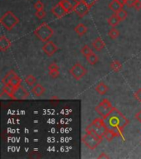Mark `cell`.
Here are the masks:
<instances>
[{"instance_id":"obj_10","label":"cell","mask_w":141,"mask_h":159,"mask_svg":"<svg viewBox=\"0 0 141 159\" xmlns=\"http://www.w3.org/2000/svg\"><path fill=\"white\" fill-rule=\"evenodd\" d=\"M51 12L55 17H58V18H61V17H63L68 13L66 10H65V8L63 7L61 2H58L55 6L52 7Z\"/></svg>"},{"instance_id":"obj_1","label":"cell","mask_w":141,"mask_h":159,"mask_svg":"<svg viewBox=\"0 0 141 159\" xmlns=\"http://www.w3.org/2000/svg\"><path fill=\"white\" fill-rule=\"evenodd\" d=\"M104 123L107 129L116 132L118 137H121L123 140H125L123 129L128 125L130 121L127 118H126V116H124L121 111H119L118 109L114 107L108 116L104 119Z\"/></svg>"},{"instance_id":"obj_4","label":"cell","mask_w":141,"mask_h":159,"mask_svg":"<svg viewBox=\"0 0 141 159\" xmlns=\"http://www.w3.org/2000/svg\"><path fill=\"white\" fill-rule=\"evenodd\" d=\"M113 108L114 107L112 106V104L108 99H103L97 106L95 107V111L99 115H101L103 119H106L111 113V110L113 109Z\"/></svg>"},{"instance_id":"obj_23","label":"cell","mask_w":141,"mask_h":159,"mask_svg":"<svg viewBox=\"0 0 141 159\" xmlns=\"http://www.w3.org/2000/svg\"><path fill=\"white\" fill-rule=\"evenodd\" d=\"M92 124H93L94 126L97 127V128H106L103 118H96V119L92 121Z\"/></svg>"},{"instance_id":"obj_8","label":"cell","mask_w":141,"mask_h":159,"mask_svg":"<svg viewBox=\"0 0 141 159\" xmlns=\"http://www.w3.org/2000/svg\"><path fill=\"white\" fill-rule=\"evenodd\" d=\"M30 95L29 92L25 89L24 87L20 84L19 86L15 88L13 95H12V99L14 100H18V99H26L28 98Z\"/></svg>"},{"instance_id":"obj_27","label":"cell","mask_w":141,"mask_h":159,"mask_svg":"<svg viewBox=\"0 0 141 159\" xmlns=\"http://www.w3.org/2000/svg\"><path fill=\"white\" fill-rule=\"evenodd\" d=\"M116 15H117V17H119V19L121 20V21H123V20H125L127 17V16H128V12H126V10H124L123 8L121 10H120L118 12H116Z\"/></svg>"},{"instance_id":"obj_9","label":"cell","mask_w":141,"mask_h":159,"mask_svg":"<svg viewBox=\"0 0 141 159\" xmlns=\"http://www.w3.org/2000/svg\"><path fill=\"white\" fill-rule=\"evenodd\" d=\"M42 51L48 57H52L58 51V47L51 41H48V42H46L43 45Z\"/></svg>"},{"instance_id":"obj_29","label":"cell","mask_w":141,"mask_h":159,"mask_svg":"<svg viewBox=\"0 0 141 159\" xmlns=\"http://www.w3.org/2000/svg\"><path fill=\"white\" fill-rule=\"evenodd\" d=\"M92 52V50L90 49V47H89L88 46H87V45L83 46V48L81 49V53L85 57H87L88 56H89V55L91 54Z\"/></svg>"},{"instance_id":"obj_14","label":"cell","mask_w":141,"mask_h":159,"mask_svg":"<svg viewBox=\"0 0 141 159\" xmlns=\"http://www.w3.org/2000/svg\"><path fill=\"white\" fill-rule=\"evenodd\" d=\"M92 46H93L94 49L100 52V51H101L105 47V43H104V42L102 41L101 37H97L92 42Z\"/></svg>"},{"instance_id":"obj_18","label":"cell","mask_w":141,"mask_h":159,"mask_svg":"<svg viewBox=\"0 0 141 159\" xmlns=\"http://www.w3.org/2000/svg\"><path fill=\"white\" fill-rule=\"evenodd\" d=\"M15 88L10 85L9 84H4V86L2 88V91L3 94H6L7 96H9L11 99H12V95H13V92H14Z\"/></svg>"},{"instance_id":"obj_6","label":"cell","mask_w":141,"mask_h":159,"mask_svg":"<svg viewBox=\"0 0 141 159\" xmlns=\"http://www.w3.org/2000/svg\"><path fill=\"white\" fill-rule=\"evenodd\" d=\"M69 73L77 80H79L87 74V70L85 67L80 63H76L69 70Z\"/></svg>"},{"instance_id":"obj_7","label":"cell","mask_w":141,"mask_h":159,"mask_svg":"<svg viewBox=\"0 0 141 159\" xmlns=\"http://www.w3.org/2000/svg\"><path fill=\"white\" fill-rule=\"evenodd\" d=\"M89 10H90V7L82 0L79 1L76 6L74 7V12H76V14L79 17H83L84 16H86L88 13Z\"/></svg>"},{"instance_id":"obj_20","label":"cell","mask_w":141,"mask_h":159,"mask_svg":"<svg viewBox=\"0 0 141 159\" xmlns=\"http://www.w3.org/2000/svg\"><path fill=\"white\" fill-rule=\"evenodd\" d=\"M120 22H121V20L119 19V17H117V15L116 14L111 15V17H109L108 19H107V22H108V24L112 27H115L116 26H117Z\"/></svg>"},{"instance_id":"obj_3","label":"cell","mask_w":141,"mask_h":159,"mask_svg":"<svg viewBox=\"0 0 141 159\" xmlns=\"http://www.w3.org/2000/svg\"><path fill=\"white\" fill-rule=\"evenodd\" d=\"M0 22L4 27L5 29L7 30V31H11L12 29H13V27L16 25L18 24L19 19L15 16L13 12H11V11H7L1 17Z\"/></svg>"},{"instance_id":"obj_15","label":"cell","mask_w":141,"mask_h":159,"mask_svg":"<svg viewBox=\"0 0 141 159\" xmlns=\"http://www.w3.org/2000/svg\"><path fill=\"white\" fill-rule=\"evenodd\" d=\"M17 75V74H16V72L14 71V70H9L8 72H7V74L5 75L4 77L2 79V83L3 84H9V82L11 81V80L13 78V77H15Z\"/></svg>"},{"instance_id":"obj_36","label":"cell","mask_w":141,"mask_h":159,"mask_svg":"<svg viewBox=\"0 0 141 159\" xmlns=\"http://www.w3.org/2000/svg\"><path fill=\"white\" fill-rule=\"evenodd\" d=\"M48 69H49V70H59V66L55 62H52L51 64L48 66Z\"/></svg>"},{"instance_id":"obj_34","label":"cell","mask_w":141,"mask_h":159,"mask_svg":"<svg viewBox=\"0 0 141 159\" xmlns=\"http://www.w3.org/2000/svg\"><path fill=\"white\" fill-rule=\"evenodd\" d=\"M137 1H139V0H126L125 1V4L129 7H134Z\"/></svg>"},{"instance_id":"obj_38","label":"cell","mask_w":141,"mask_h":159,"mask_svg":"<svg viewBox=\"0 0 141 159\" xmlns=\"http://www.w3.org/2000/svg\"><path fill=\"white\" fill-rule=\"evenodd\" d=\"M135 119L137 121L141 123V110H139V111L136 113L135 115Z\"/></svg>"},{"instance_id":"obj_12","label":"cell","mask_w":141,"mask_h":159,"mask_svg":"<svg viewBox=\"0 0 141 159\" xmlns=\"http://www.w3.org/2000/svg\"><path fill=\"white\" fill-rule=\"evenodd\" d=\"M123 3L120 2L119 0H112L110 3H109V8L114 12L115 13L118 12L120 10L122 9L123 7Z\"/></svg>"},{"instance_id":"obj_5","label":"cell","mask_w":141,"mask_h":159,"mask_svg":"<svg viewBox=\"0 0 141 159\" xmlns=\"http://www.w3.org/2000/svg\"><path fill=\"white\" fill-rule=\"evenodd\" d=\"M82 140H83V143H84V145L87 148H88L89 149H92V150L96 149V147L102 142L101 139H97L96 137H95L90 133H88V132L83 136Z\"/></svg>"},{"instance_id":"obj_32","label":"cell","mask_w":141,"mask_h":159,"mask_svg":"<svg viewBox=\"0 0 141 159\" xmlns=\"http://www.w3.org/2000/svg\"><path fill=\"white\" fill-rule=\"evenodd\" d=\"M34 7L36 9V11H40V10H43L44 9V4L41 1H37L36 3L34 4Z\"/></svg>"},{"instance_id":"obj_35","label":"cell","mask_w":141,"mask_h":159,"mask_svg":"<svg viewBox=\"0 0 141 159\" xmlns=\"http://www.w3.org/2000/svg\"><path fill=\"white\" fill-rule=\"evenodd\" d=\"M82 1H83V2H85V3H86V4L90 7V8H91V7H92L95 3H96L97 0H82Z\"/></svg>"},{"instance_id":"obj_21","label":"cell","mask_w":141,"mask_h":159,"mask_svg":"<svg viewBox=\"0 0 141 159\" xmlns=\"http://www.w3.org/2000/svg\"><path fill=\"white\" fill-rule=\"evenodd\" d=\"M86 59L89 64L92 65V66H94L95 64H96V62L98 61V57L94 52H92L91 54L86 57Z\"/></svg>"},{"instance_id":"obj_17","label":"cell","mask_w":141,"mask_h":159,"mask_svg":"<svg viewBox=\"0 0 141 159\" xmlns=\"http://www.w3.org/2000/svg\"><path fill=\"white\" fill-rule=\"evenodd\" d=\"M96 91L99 94H101V95H103L106 93V92L108 91V86L105 84L103 82H100L96 86Z\"/></svg>"},{"instance_id":"obj_37","label":"cell","mask_w":141,"mask_h":159,"mask_svg":"<svg viewBox=\"0 0 141 159\" xmlns=\"http://www.w3.org/2000/svg\"><path fill=\"white\" fill-rule=\"evenodd\" d=\"M134 7H135V8L137 10V11H139V10H141V1L140 0H139V1H137V2H136V3L135 4Z\"/></svg>"},{"instance_id":"obj_39","label":"cell","mask_w":141,"mask_h":159,"mask_svg":"<svg viewBox=\"0 0 141 159\" xmlns=\"http://www.w3.org/2000/svg\"><path fill=\"white\" fill-rule=\"evenodd\" d=\"M66 1L68 2H69V4L71 5V6L73 7H75L77 3H78V2H79V1H77V0H66Z\"/></svg>"},{"instance_id":"obj_41","label":"cell","mask_w":141,"mask_h":159,"mask_svg":"<svg viewBox=\"0 0 141 159\" xmlns=\"http://www.w3.org/2000/svg\"><path fill=\"white\" fill-rule=\"evenodd\" d=\"M119 1H120V2H122L123 4H125V1H126V0H119Z\"/></svg>"},{"instance_id":"obj_28","label":"cell","mask_w":141,"mask_h":159,"mask_svg":"<svg viewBox=\"0 0 141 159\" xmlns=\"http://www.w3.org/2000/svg\"><path fill=\"white\" fill-rule=\"evenodd\" d=\"M60 2H61L62 5H63V7L65 8V10H66L68 13H69V12H71L74 11V7H72L71 5L69 4V2H67L66 0H61Z\"/></svg>"},{"instance_id":"obj_16","label":"cell","mask_w":141,"mask_h":159,"mask_svg":"<svg viewBox=\"0 0 141 159\" xmlns=\"http://www.w3.org/2000/svg\"><path fill=\"white\" fill-rule=\"evenodd\" d=\"M74 31L79 36H83L88 31V27H86V25H84L83 23H79L74 27Z\"/></svg>"},{"instance_id":"obj_31","label":"cell","mask_w":141,"mask_h":159,"mask_svg":"<svg viewBox=\"0 0 141 159\" xmlns=\"http://www.w3.org/2000/svg\"><path fill=\"white\" fill-rule=\"evenodd\" d=\"M35 15L36 16L37 18H39V19H42V18H44V17H45L46 12H45V11L44 9L40 10V11H36V12L35 13Z\"/></svg>"},{"instance_id":"obj_11","label":"cell","mask_w":141,"mask_h":159,"mask_svg":"<svg viewBox=\"0 0 141 159\" xmlns=\"http://www.w3.org/2000/svg\"><path fill=\"white\" fill-rule=\"evenodd\" d=\"M11 45H12L11 41L5 36H2L0 37V51L1 52H6L7 49H9Z\"/></svg>"},{"instance_id":"obj_25","label":"cell","mask_w":141,"mask_h":159,"mask_svg":"<svg viewBox=\"0 0 141 159\" xmlns=\"http://www.w3.org/2000/svg\"><path fill=\"white\" fill-rule=\"evenodd\" d=\"M108 36L110 37L111 39L115 40L120 36V32L116 28H115V27H112L108 32Z\"/></svg>"},{"instance_id":"obj_2","label":"cell","mask_w":141,"mask_h":159,"mask_svg":"<svg viewBox=\"0 0 141 159\" xmlns=\"http://www.w3.org/2000/svg\"><path fill=\"white\" fill-rule=\"evenodd\" d=\"M34 34L37 38L43 42H48L54 35V31L47 24L46 22H43L34 31Z\"/></svg>"},{"instance_id":"obj_13","label":"cell","mask_w":141,"mask_h":159,"mask_svg":"<svg viewBox=\"0 0 141 159\" xmlns=\"http://www.w3.org/2000/svg\"><path fill=\"white\" fill-rule=\"evenodd\" d=\"M45 89L44 87L42 86V84H36L32 89V93L36 97L41 96L42 94L45 93Z\"/></svg>"},{"instance_id":"obj_30","label":"cell","mask_w":141,"mask_h":159,"mask_svg":"<svg viewBox=\"0 0 141 159\" xmlns=\"http://www.w3.org/2000/svg\"><path fill=\"white\" fill-rule=\"evenodd\" d=\"M49 75L51 78L55 79L57 77H59V70H49Z\"/></svg>"},{"instance_id":"obj_33","label":"cell","mask_w":141,"mask_h":159,"mask_svg":"<svg viewBox=\"0 0 141 159\" xmlns=\"http://www.w3.org/2000/svg\"><path fill=\"white\" fill-rule=\"evenodd\" d=\"M134 97H135V99L137 101L141 103V88H139V89L135 93Z\"/></svg>"},{"instance_id":"obj_24","label":"cell","mask_w":141,"mask_h":159,"mask_svg":"<svg viewBox=\"0 0 141 159\" xmlns=\"http://www.w3.org/2000/svg\"><path fill=\"white\" fill-rule=\"evenodd\" d=\"M21 83H22V79L17 75L16 76L13 77V78L11 80V81L9 82V84L10 85H12V87H14V88H17V87H18L20 84H21Z\"/></svg>"},{"instance_id":"obj_19","label":"cell","mask_w":141,"mask_h":159,"mask_svg":"<svg viewBox=\"0 0 141 159\" xmlns=\"http://www.w3.org/2000/svg\"><path fill=\"white\" fill-rule=\"evenodd\" d=\"M116 137H118L117 134H116V132H114L113 130H111V129H109L106 128V131H105V134H104V138L106 139V140H107L108 142H111L114 138H116Z\"/></svg>"},{"instance_id":"obj_26","label":"cell","mask_w":141,"mask_h":159,"mask_svg":"<svg viewBox=\"0 0 141 159\" xmlns=\"http://www.w3.org/2000/svg\"><path fill=\"white\" fill-rule=\"evenodd\" d=\"M25 82L27 83L28 85L30 86H32L33 84H35L36 83V78L32 75H28L26 78H25Z\"/></svg>"},{"instance_id":"obj_40","label":"cell","mask_w":141,"mask_h":159,"mask_svg":"<svg viewBox=\"0 0 141 159\" xmlns=\"http://www.w3.org/2000/svg\"><path fill=\"white\" fill-rule=\"evenodd\" d=\"M109 157H109L108 155H106L105 152H101V155L98 157V158H100V159L101 158H109Z\"/></svg>"},{"instance_id":"obj_22","label":"cell","mask_w":141,"mask_h":159,"mask_svg":"<svg viewBox=\"0 0 141 159\" xmlns=\"http://www.w3.org/2000/svg\"><path fill=\"white\" fill-rule=\"evenodd\" d=\"M122 68V65L119 61L116 60V61H114L111 62V69L113 70L114 72H119Z\"/></svg>"}]
</instances>
